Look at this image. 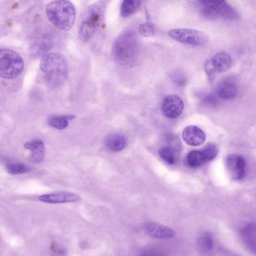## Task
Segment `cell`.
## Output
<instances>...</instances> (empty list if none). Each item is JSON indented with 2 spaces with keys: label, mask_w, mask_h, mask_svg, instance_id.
<instances>
[{
  "label": "cell",
  "mask_w": 256,
  "mask_h": 256,
  "mask_svg": "<svg viewBox=\"0 0 256 256\" xmlns=\"http://www.w3.org/2000/svg\"><path fill=\"white\" fill-rule=\"evenodd\" d=\"M201 150H202L203 154H204V156H205L207 162L213 160L216 158V155L218 154V152H219L218 148L214 144H212V143L207 144L205 148H204Z\"/></svg>",
  "instance_id": "cb8c5ba5"
},
{
  "label": "cell",
  "mask_w": 256,
  "mask_h": 256,
  "mask_svg": "<svg viewBox=\"0 0 256 256\" xmlns=\"http://www.w3.org/2000/svg\"><path fill=\"white\" fill-rule=\"evenodd\" d=\"M232 64L231 56L226 52L216 54L205 66L206 72L209 76H213L218 73H222L229 70Z\"/></svg>",
  "instance_id": "ba28073f"
},
{
  "label": "cell",
  "mask_w": 256,
  "mask_h": 256,
  "mask_svg": "<svg viewBox=\"0 0 256 256\" xmlns=\"http://www.w3.org/2000/svg\"><path fill=\"white\" fill-rule=\"evenodd\" d=\"M72 117L68 116H54L51 117L48 120V124L51 128L57 130H64L68 128L69 124V120Z\"/></svg>",
  "instance_id": "ffe728a7"
},
{
  "label": "cell",
  "mask_w": 256,
  "mask_h": 256,
  "mask_svg": "<svg viewBox=\"0 0 256 256\" xmlns=\"http://www.w3.org/2000/svg\"><path fill=\"white\" fill-rule=\"evenodd\" d=\"M143 231L149 237L158 240H168L175 237L174 230L155 222H147L142 226Z\"/></svg>",
  "instance_id": "30bf717a"
},
{
  "label": "cell",
  "mask_w": 256,
  "mask_h": 256,
  "mask_svg": "<svg viewBox=\"0 0 256 256\" xmlns=\"http://www.w3.org/2000/svg\"><path fill=\"white\" fill-rule=\"evenodd\" d=\"M7 171L9 174H21L24 173L28 172H30V168L27 166L24 165L20 162H12L7 165Z\"/></svg>",
  "instance_id": "7402d4cb"
},
{
  "label": "cell",
  "mask_w": 256,
  "mask_h": 256,
  "mask_svg": "<svg viewBox=\"0 0 256 256\" xmlns=\"http://www.w3.org/2000/svg\"><path fill=\"white\" fill-rule=\"evenodd\" d=\"M45 10L48 20L59 30L69 31L75 25L76 10L70 0H53Z\"/></svg>",
  "instance_id": "3957f363"
},
{
  "label": "cell",
  "mask_w": 256,
  "mask_h": 256,
  "mask_svg": "<svg viewBox=\"0 0 256 256\" xmlns=\"http://www.w3.org/2000/svg\"><path fill=\"white\" fill-rule=\"evenodd\" d=\"M160 158L169 165H174L176 162V155L174 149L170 147H162L159 149Z\"/></svg>",
  "instance_id": "44dd1931"
},
{
  "label": "cell",
  "mask_w": 256,
  "mask_h": 256,
  "mask_svg": "<svg viewBox=\"0 0 256 256\" xmlns=\"http://www.w3.org/2000/svg\"><path fill=\"white\" fill-rule=\"evenodd\" d=\"M41 72L51 86H60L68 76V63L66 58L58 52H49L42 57Z\"/></svg>",
  "instance_id": "7a4b0ae2"
},
{
  "label": "cell",
  "mask_w": 256,
  "mask_h": 256,
  "mask_svg": "<svg viewBox=\"0 0 256 256\" xmlns=\"http://www.w3.org/2000/svg\"><path fill=\"white\" fill-rule=\"evenodd\" d=\"M141 54V46L133 31H126L120 34L114 43L112 56L118 64L130 67L138 62Z\"/></svg>",
  "instance_id": "6da1fadb"
},
{
  "label": "cell",
  "mask_w": 256,
  "mask_h": 256,
  "mask_svg": "<svg viewBox=\"0 0 256 256\" xmlns=\"http://www.w3.org/2000/svg\"><path fill=\"white\" fill-rule=\"evenodd\" d=\"M174 40L191 46H202L207 42V37L203 32L192 28H174L168 32Z\"/></svg>",
  "instance_id": "52a82bcc"
},
{
  "label": "cell",
  "mask_w": 256,
  "mask_h": 256,
  "mask_svg": "<svg viewBox=\"0 0 256 256\" xmlns=\"http://www.w3.org/2000/svg\"><path fill=\"white\" fill-rule=\"evenodd\" d=\"M24 148L27 150L31 152L32 154L30 156V160L32 162H41L43 161L45 156V146L43 141L40 140H33L27 142L24 144Z\"/></svg>",
  "instance_id": "5bb4252c"
},
{
  "label": "cell",
  "mask_w": 256,
  "mask_h": 256,
  "mask_svg": "<svg viewBox=\"0 0 256 256\" xmlns=\"http://www.w3.org/2000/svg\"><path fill=\"white\" fill-rule=\"evenodd\" d=\"M225 166L230 176L234 180H241L246 173V162L241 155L233 154L227 156L225 160Z\"/></svg>",
  "instance_id": "9c48e42d"
},
{
  "label": "cell",
  "mask_w": 256,
  "mask_h": 256,
  "mask_svg": "<svg viewBox=\"0 0 256 256\" xmlns=\"http://www.w3.org/2000/svg\"><path fill=\"white\" fill-rule=\"evenodd\" d=\"M139 256H166L164 252L154 249H144L140 252Z\"/></svg>",
  "instance_id": "484cf974"
},
{
  "label": "cell",
  "mask_w": 256,
  "mask_h": 256,
  "mask_svg": "<svg viewBox=\"0 0 256 256\" xmlns=\"http://www.w3.org/2000/svg\"><path fill=\"white\" fill-rule=\"evenodd\" d=\"M186 164L191 168H197L205 164V156L202 150H192L188 154L186 158Z\"/></svg>",
  "instance_id": "ac0fdd59"
},
{
  "label": "cell",
  "mask_w": 256,
  "mask_h": 256,
  "mask_svg": "<svg viewBox=\"0 0 256 256\" xmlns=\"http://www.w3.org/2000/svg\"><path fill=\"white\" fill-rule=\"evenodd\" d=\"M39 201L47 204H66L81 201L80 196L70 192H57L45 194L39 198Z\"/></svg>",
  "instance_id": "7c38bea8"
},
{
  "label": "cell",
  "mask_w": 256,
  "mask_h": 256,
  "mask_svg": "<svg viewBox=\"0 0 256 256\" xmlns=\"http://www.w3.org/2000/svg\"><path fill=\"white\" fill-rule=\"evenodd\" d=\"M198 246L201 250L207 251L210 250L213 246V242L210 234H204L198 239Z\"/></svg>",
  "instance_id": "603a6c76"
},
{
  "label": "cell",
  "mask_w": 256,
  "mask_h": 256,
  "mask_svg": "<svg viewBox=\"0 0 256 256\" xmlns=\"http://www.w3.org/2000/svg\"><path fill=\"white\" fill-rule=\"evenodd\" d=\"M142 0H123L120 8L121 16L128 18L135 13L141 6Z\"/></svg>",
  "instance_id": "d6986e66"
},
{
  "label": "cell",
  "mask_w": 256,
  "mask_h": 256,
  "mask_svg": "<svg viewBox=\"0 0 256 256\" xmlns=\"http://www.w3.org/2000/svg\"><path fill=\"white\" fill-rule=\"evenodd\" d=\"M138 32L144 37H151L155 34L154 26L150 22H144L138 27Z\"/></svg>",
  "instance_id": "d4e9b609"
},
{
  "label": "cell",
  "mask_w": 256,
  "mask_h": 256,
  "mask_svg": "<svg viewBox=\"0 0 256 256\" xmlns=\"http://www.w3.org/2000/svg\"><path fill=\"white\" fill-rule=\"evenodd\" d=\"M237 88L234 82L225 80L221 82L217 87L216 93L218 97L225 100L234 98L237 94Z\"/></svg>",
  "instance_id": "2e32d148"
},
{
  "label": "cell",
  "mask_w": 256,
  "mask_h": 256,
  "mask_svg": "<svg viewBox=\"0 0 256 256\" xmlns=\"http://www.w3.org/2000/svg\"><path fill=\"white\" fill-rule=\"evenodd\" d=\"M126 144L127 140L122 134H111L105 140L107 148L113 152H121L126 147Z\"/></svg>",
  "instance_id": "e0dca14e"
},
{
  "label": "cell",
  "mask_w": 256,
  "mask_h": 256,
  "mask_svg": "<svg viewBox=\"0 0 256 256\" xmlns=\"http://www.w3.org/2000/svg\"><path fill=\"white\" fill-rule=\"evenodd\" d=\"M24 68L22 57L10 49L0 50V76L3 79L12 80L20 76Z\"/></svg>",
  "instance_id": "5b68a950"
},
{
  "label": "cell",
  "mask_w": 256,
  "mask_h": 256,
  "mask_svg": "<svg viewBox=\"0 0 256 256\" xmlns=\"http://www.w3.org/2000/svg\"><path fill=\"white\" fill-rule=\"evenodd\" d=\"M197 6L204 18L216 20L219 18L230 20L238 19L236 10L225 0H196Z\"/></svg>",
  "instance_id": "277c9868"
},
{
  "label": "cell",
  "mask_w": 256,
  "mask_h": 256,
  "mask_svg": "<svg viewBox=\"0 0 256 256\" xmlns=\"http://www.w3.org/2000/svg\"><path fill=\"white\" fill-rule=\"evenodd\" d=\"M184 110V104L180 97L171 96L165 98L162 103V110L164 116L168 118L180 116Z\"/></svg>",
  "instance_id": "8fae6325"
},
{
  "label": "cell",
  "mask_w": 256,
  "mask_h": 256,
  "mask_svg": "<svg viewBox=\"0 0 256 256\" xmlns=\"http://www.w3.org/2000/svg\"><path fill=\"white\" fill-rule=\"evenodd\" d=\"M183 141L191 146H199L204 144L206 135L201 128L196 126H188L182 132Z\"/></svg>",
  "instance_id": "4fadbf2b"
},
{
  "label": "cell",
  "mask_w": 256,
  "mask_h": 256,
  "mask_svg": "<svg viewBox=\"0 0 256 256\" xmlns=\"http://www.w3.org/2000/svg\"><path fill=\"white\" fill-rule=\"evenodd\" d=\"M102 20V10L99 6H92L86 12L80 25V39L87 42L92 38L100 26Z\"/></svg>",
  "instance_id": "8992f818"
},
{
  "label": "cell",
  "mask_w": 256,
  "mask_h": 256,
  "mask_svg": "<svg viewBox=\"0 0 256 256\" xmlns=\"http://www.w3.org/2000/svg\"><path fill=\"white\" fill-rule=\"evenodd\" d=\"M54 38L51 34H45L38 38L32 44L31 52L34 55L39 56L46 54L54 46Z\"/></svg>",
  "instance_id": "9a60e30c"
}]
</instances>
